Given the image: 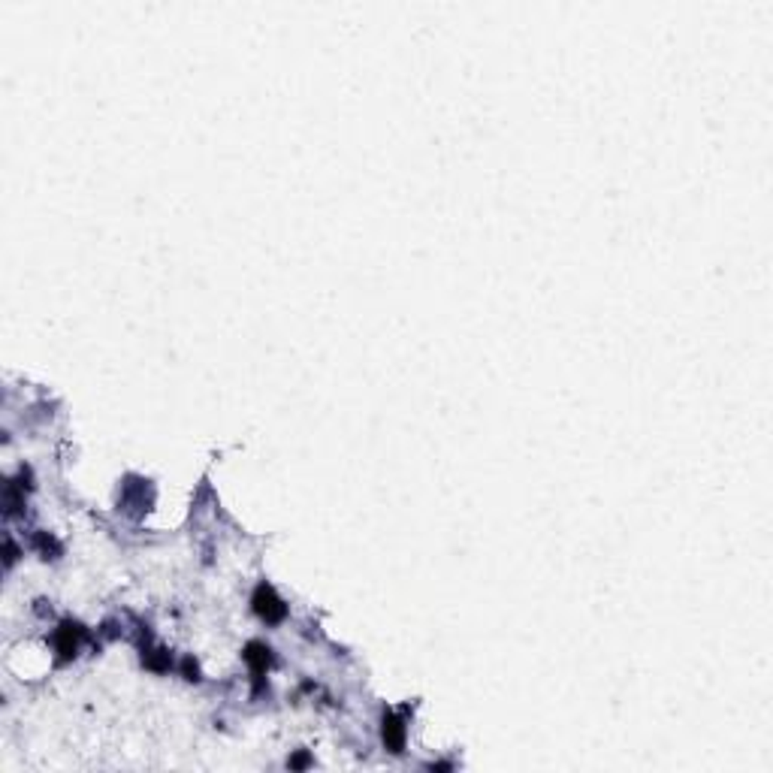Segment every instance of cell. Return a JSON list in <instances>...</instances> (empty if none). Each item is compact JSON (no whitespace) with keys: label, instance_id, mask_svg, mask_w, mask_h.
<instances>
[{"label":"cell","instance_id":"obj_1","mask_svg":"<svg viewBox=\"0 0 773 773\" xmlns=\"http://www.w3.org/2000/svg\"><path fill=\"white\" fill-rule=\"evenodd\" d=\"M254 608H257V613H260L266 623H275V620H281V616H285V604H281V601L272 595V589H269V586H260V589H257Z\"/></svg>","mask_w":773,"mask_h":773},{"label":"cell","instance_id":"obj_2","mask_svg":"<svg viewBox=\"0 0 773 773\" xmlns=\"http://www.w3.org/2000/svg\"><path fill=\"white\" fill-rule=\"evenodd\" d=\"M402 734H405L402 722H396V719H384V743L390 746L393 752L402 749Z\"/></svg>","mask_w":773,"mask_h":773}]
</instances>
